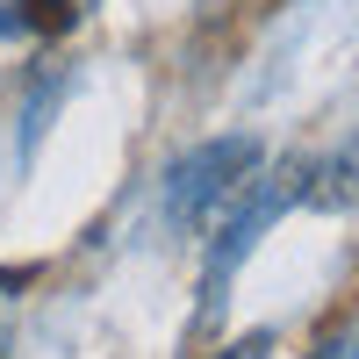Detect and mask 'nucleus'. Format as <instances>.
<instances>
[{"label": "nucleus", "mask_w": 359, "mask_h": 359, "mask_svg": "<svg viewBox=\"0 0 359 359\" xmlns=\"http://www.w3.org/2000/svg\"><path fill=\"white\" fill-rule=\"evenodd\" d=\"M259 165V137H216L201 144V151H187L172 172H165V223L172 230H194L216 201H230L237 187H245V172Z\"/></svg>", "instance_id": "nucleus-1"}, {"label": "nucleus", "mask_w": 359, "mask_h": 359, "mask_svg": "<svg viewBox=\"0 0 359 359\" xmlns=\"http://www.w3.org/2000/svg\"><path fill=\"white\" fill-rule=\"evenodd\" d=\"M294 194H302V165H287L280 180H266L259 194H245V201H237V216L216 230V245H208V280H201V294H208V302L223 294V280L237 273V266H245V252L266 237V223H273V216H280V208H287Z\"/></svg>", "instance_id": "nucleus-2"}, {"label": "nucleus", "mask_w": 359, "mask_h": 359, "mask_svg": "<svg viewBox=\"0 0 359 359\" xmlns=\"http://www.w3.org/2000/svg\"><path fill=\"white\" fill-rule=\"evenodd\" d=\"M72 22V0H0V36H65Z\"/></svg>", "instance_id": "nucleus-3"}, {"label": "nucleus", "mask_w": 359, "mask_h": 359, "mask_svg": "<svg viewBox=\"0 0 359 359\" xmlns=\"http://www.w3.org/2000/svg\"><path fill=\"white\" fill-rule=\"evenodd\" d=\"M316 172H323L316 187H302L309 201H323V208H331V201L352 208V201H359V144H345V151H338V158H323Z\"/></svg>", "instance_id": "nucleus-4"}, {"label": "nucleus", "mask_w": 359, "mask_h": 359, "mask_svg": "<svg viewBox=\"0 0 359 359\" xmlns=\"http://www.w3.org/2000/svg\"><path fill=\"white\" fill-rule=\"evenodd\" d=\"M266 345H273V338H245V345H230V359H259Z\"/></svg>", "instance_id": "nucleus-5"}]
</instances>
